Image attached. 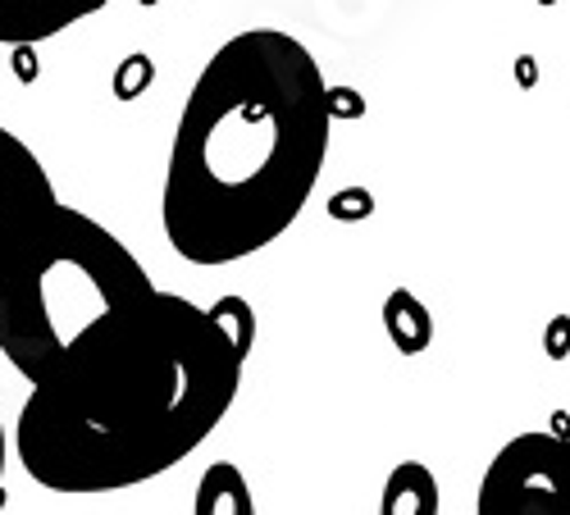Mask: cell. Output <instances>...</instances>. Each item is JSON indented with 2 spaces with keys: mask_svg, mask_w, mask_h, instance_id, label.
<instances>
[{
  "mask_svg": "<svg viewBox=\"0 0 570 515\" xmlns=\"http://www.w3.org/2000/svg\"><path fill=\"white\" fill-rule=\"evenodd\" d=\"M474 515H570V438L530 429L498 447Z\"/></svg>",
  "mask_w": 570,
  "mask_h": 515,
  "instance_id": "obj_4",
  "label": "cell"
},
{
  "mask_svg": "<svg viewBox=\"0 0 570 515\" xmlns=\"http://www.w3.org/2000/svg\"><path fill=\"white\" fill-rule=\"evenodd\" d=\"M243 365L247 351L215 310L156 293L32 384L14 419V456L32 484L65 497L151 484L224 425Z\"/></svg>",
  "mask_w": 570,
  "mask_h": 515,
  "instance_id": "obj_1",
  "label": "cell"
},
{
  "mask_svg": "<svg viewBox=\"0 0 570 515\" xmlns=\"http://www.w3.org/2000/svg\"><path fill=\"white\" fill-rule=\"evenodd\" d=\"M110 0H0V46H37L101 14Z\"/></svg>",
  "mask_w": 570,
  "mask_h": 515,
  "instance_id": "obj_6",
  "label": "cell"
},
{
  "mask_svg": "<svg viewBox=\"0 0 570 515\" xmlns=\"http://www.w3.org/2000/svg\"><path fill=\"white\" fill-rule=\"evenodd\" d=\"M334 97L283 28L233 32L178 110L160 228L187 265H237L288 232L328 160Z\"/></svg>",
  "mask_w": 570,
  "mask_h": 515,
  "instance_id": "obj_2",
  "label": "cell"
},
{
  "mask_svg": "<svg viewBox=\"0 0 570 515\" xmlns=\"http://www.w3.org/2000/svg\"><path fill=\"white\" fill-rule=\"evenodd\" d=\"M379 515H439V479L430 465L402 460L389 471L379 493Z\"/></svg>",
  "mask_w": 570,
  "mask_h": 515,
  "instance_id": "obj_7",
  "label": "cell"
},
{
  "mask_svg": "<svg viewBox=\"0 0 570 515\" xmlns=\"http://www.w3.org/2000/svg\"><path fill=\"white\" fill-rule=\"evenodd\" d=\"M156 293L147 265L106 224L60 201L0 260V356L41 384Z\"/></svg>",
  "mask_w": 570,
  "mask_h": 515,
  "instance_id": "obj_3",
  "label": "cell"
},
{
  "mask_svg": "<svg viewBox=\"0 0 570 515\" xmlns=\"http://www.w3.org/2000/svg\"><path fill=\"white\" fill-rule=\"evenodd\" d=\"M193 515H256V493H252L247 475L237 471L233 460L206 465V475L197 479Z\"/></svg>",
  "mask_w": 570,
  "mask_h": 515,
  "instance_id": "obj_8",
  "label": "cell"
},
{
  "mask_svg": "<svg viewBox=\"0 0 570 515\" xmlns=\"http://www.w3.org/2000/svg\"><path fill=\"white\" fill-rule=\"evenodd\" d=\"M10 452H14V443H10V434H6V425H0V511H6V471H10Z\"/></svg>",
  "mask_w": 570,
  "mask_h": 515,
  "instance_id": "obj_11",
  "label": "cell"
},
{
  "mask_svg": "<svg viewBox=\"0 0 570 515\" xmlns=\"http://www.w3.org/2000/svg\"><path fill=\"white\" fill-rule=\"evenodd\" d=\"M60 206L56 182L19 132L0 123V260Z\"/></svg>",
  "mask_w": 570,
  "mask_h": 515,
  "instance_id": "obj_5",
  "label": "cell"
},
{
  "mask_svg": "<svg viewBox=\"0 0 570 515\" xmlns=\"http://www.w3.org/2000/svg\"><path fill=\"white\" fill-rule=\"evenodd\" d=\"M384 319H389V334H393V343H397L402 351H420L424 343H430V329H434L430 310H424L411 293H393Z\"/></svg>",
  "mask_w": 570,
  "mask_h": 515,
  "instance_id": "obj_9",
  "label": "cell"
},
{
  "mask_svg": "<svg viewBox=\"0 0 570 515\" xmlns=\"http://www.w3.org/2000/svg\"><path fill=\"white\" fill-rule=\"evenodd\" d=\"M215 310V319L224 324V334L243 347V351H252V334H256V319H252V310H247V301L243 297H224L219 306H210Z\"/></svg>",
  "mask_w": 570,
  "mask_h": 515,
  "instance_id": "obj_10",
  "label": "cell"
}]
</instances>
